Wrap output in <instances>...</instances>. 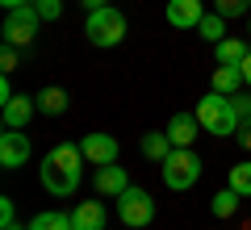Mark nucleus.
Here are the masks:
<instances>
[{"instance_id": "7", "label": "nucleus", "mask_w": 251, "mask_h": 230, "mask_svg": "<svg viewBox=\"0 0 251 230\" xmlns=\"http://www.w3.org/2000/svg\"><path fill=\"white\" fill-rule=\"evenodd\" d=\"M80 151H84V159H88L92 168L117 163V155H122V147H117L113 134H84V138H80Z\"/></svg>"}, {"instance_id": "19", "label": "nucleus", "mask_w": 251, "mask_h": 230, "mask_svg": "<svg viewBox=\"0 0 251 230\" xmlns=\"http://www.w3.org/2000/svg\"><path fill=\"white\" fill-rule=\"evenodd\" d=\"M239 88H243V71H239V67H218V71H214V92L234 97Z\"/></svg>"}, {"instance_id": "13", "label": "nucleus", "mask_w": 251, "mask_h": 230, "mask_svg": "<svg viewBox=\"0 0 251 230\" xmlns=\"http://www.w3.org/2000/svg\"><path fill=\"white\" fill-rule=\"evenodd\" d=\"M72 222H75V230H105V205L100 201H80Z\"/></svg>"}, {"instance_id": "26", "label": "nucleus", "mask_w": 251, "mask_h": 230, "mask_svg": "<svg viewBox=\"0 0 251 230\" xmlns=\"http://www.w3.org/2000/svg\"><path fill=\"white\" fill-rule=\"evenodd\" d=\"M234 109H239V122H251V97H230Z\"/></svg>"}, {"instance_id": "21", "label": "nucleus", "mask_w": 251, "mask_h": 230, "mask_svg": "<svg viewBox=\"0 0 251 230\" xmlns=\"http://www.w3.org/2000/svg\"><path fill=\"white\" fill-rule=\"evenodd\" d=\"M226 184H230L239 197H251V159H247V163H234V168H230V180H226Z\"/></svg>"}, {"instance_id": "3", "label": "nucleus", "mask_w": 251, "mask_h": 230, "mask_svg": "<svg viewBox=\"0 0 251 230\" xmlns=\"http://www.w3.org/2000/svg\"><path fill=\"white\" fill-rule=\"evenodd\" d=\"M159 168H163V184L176 188V193H184V188H193L201 180V159H197L193 147H176Z\"/></svg>"}, {"instance_id": "17", "label": "nucleus", "mask_w": 251, "mask_h": 230, "mask_svg": "<svg viewBox=\"0 0 251 230\" xmlns=\"http://www.w3.org/2000/svg\"><path fill=\"white\" fill-rule=\"evenodd\" d=\"M63 109H67V92H63V88H54V84H50V88H42V92H38V113L59 117Z\"/></svg>"}, {"instance_id": "4", "label": "nucleus", "mask_w": 251, "mask_h": 230, "mask_svg": "<svg viewBox=\"0 0 251 230\" xmlns=\"http://www.w3.org/2000/svg\"><path fill=\"white\" fill-rule=\"evenodd\" d=\"M84 34H88L92 46H117L126 38V13L105 4V9H92L88 21H84Z\"/></svg>"}, {"instance_id": "27", "label": "nucleus", "mask_w": 251, "mask_h": 230, "mask_svg": "<svg viewBox=\"0 0 251 230\" xmlns=\"http://www.w3.org/2000/svg\"><path fill=\"white\" fill-rule=\"evenodd\" d=\"M239 71H243V84H247V88H251V51H247V59L239 63Z\"/></svg>"}, {"instance_id": "23", "label": "nucleus", "mask_w": 251, "mask_h": 230, "mask_svg": "<svg viewBox=\"0 0 251 230\" xmlns=\"http://www.w3.org/2000/svg\"><path fill=\"white\" fill-rule=\"evenodd\" d=\"M34 9L42 13V21H59L63 17V0H34Z\"/></svg>"}, {"instance_id": "11", "label": "nucleus", "mask_w": 251, "mask_h": 230, "mask_svg": "<svg viewBox=\"0 0 251 230\" xmlns=\"http://www.w3.org/2000/svg\"><path fill=\"white\" fill-rule=\"evenodd\" d=\"M197 134H201L197 113H176V117L168 122V138H172V147H193V142H197Z\"/></svg>"}, {"instance_id": "8", "label": "nucleus", "mask_w": 251, "mask_h": 230, "mask_svg": "<svg viewBox=\"0 0 251 230\" xmlns=\"http://www.w3.org/2000/svg\"><path fill=\"white\" fill-rule=\"evenodd\" d=\"M25 159H29V134L4 126V134H0V168H9V172L25 168Z\"/></svg>"}, {"instance_id": "22", "label": "nucleus", "mask_w": 251, "mask_h": 230, "mask_svg": "<svg viewBox=\"0 0 251 230\" xmlns=\"http://www.w3.org/2000/svg\"><path fill=\"white\" fill-rule=\"evenodd\" d=\"M247 9H251V0H214V13H222L226 21H230V17H243Z\"/></svg>"}, {"instance_id": "18", "label": "nucleus", "mask_w": 251, "mask_h": 230, "mask_svg": "<svg viewBox=\"0 0 251 230\" xmlns=\"http://www.w3.org/2000/svg\"><path fill=\"white\" fill-rule=\"evenodd\" d=\"M239 201H243V197L234 193L230 184H226L222 193H214V201H209V213H214V218H234V213H239Z\"/></svg>"}, {"instance_id": "10", "label": "nucleus", "mask_w": 251, "mask_h": 230, "mask_svg": "<svg viewBox=\"0 0 251 230\" xmlns=\"http://www.w3.org/2000/svg\"><path fill=\"white\" fill-rule=\"evenodd\" d=\"M205 9H201V0H168V26L176 29H197Z\"/></svg>"}, {"instance_id": "29", "label": "nucleus", "mask_w": 251, "mask_h": 230, "mask_svg": "<svg viewBox=\"0 0 251 230\" xmlns=\"http://www.w3.org/2000/svg\"><path fill=\"white\" fill-rule=\"evenodd\" d=\"M80 4H84V9H88V13H92V9H105L109 0H80Z\"/></svg>"}, {"instance_id": "28", "label": "nucleus", "mask_w": 251, "mask_h": 230, "mask_svg": "<svg viewBox=\"0 0 251 230\" xmlns=\"http://www.w3.org/2000/svg\"><path fill=\"white\" fill-rule=\"evenodd\" d=\"M239 142L251 151V122H243V126H239Z\"/></svg>"}, {"instance_id": "5", "label": "nucleus", "mask_w": 251, "mask_h": 230, "mask_svg": "<svg viewBox=\"0 0 251 230\" xmlns=\"http://www.w3.org/2000/svg\"><path fill=\"white\" fill-rule=\"evenodd\" d=\"M117 218H122L126 230H143V226H151V222H155V201H151V193L130 184L122 197H117Z\"/></svg>"}, {"instance_id": "9", "label": "nucleus", "mask_w": 251, "mask_h": 230, "mask_svg": "<svg viewBox=\"0 0 251 230\" xmlns=\"http://www.w3.org/2000/svg\"><path fill=\"white\" fill-rule=\"evenodd\" d=\"M92 188H97V197H122L126 188H130V176H126V168H117V163H105V168L92 172Z\"/></svg>"}, {"instance_id": "20", "label": "nucleus", "mask_w": 251, "mask_h": 230, "mask_svg": "<svg viewBox=\"0 0 251 230\" xmlns=\"http://www.w3.org/2000/svg\"><path fill=\"white\" fill-rule=\"evenodd\" d=\"M197 34L201 38H205V42H222V38H226V17H222V13H205V17H201V26H197Z\"/></svg>"}, {"instance_id": "1", "label": "nucleus", "mask_w": 251, "mask_h": 230, "mask_svg": "<svg viewBox=\"0 0 251 230\" xmlns=\"http://www.w3.org/2000/svg\"><path fill=\"white\" fill-rule=\"evenodd\" d=\"M84 151L75 147V142H59V147L46 151L42 168H38V176H42V188L50 197H72L75 188H80V176H84Z\"/></svg>"}, {"instance_id": "15", "label": "nucleus", "mask_w": 251, "mask_h": 230, "mask_svg": "<svg viewBox=\"0 0 251 230\" xmlns=\"http://www.w3.org/2000/svg\"><path fill=\"white\" fill-rule=\"evenodd\" d=\"M247 51H251V46L243 42V38H222V42L214 46V54H218V63H222V67H239V63L247 59Z\"/></svg>"}, {"instance_id": "25", "label": "nucleus", "mask_w": 251, "mask_h": 230, "mask_svg": "<svg viewBox=\"0 0 251 230\" xmlns=\"http://www.w3.org/2000/svg\"><path fill=\"white\" fill-rule=\"evenodd\" d=\"M13 218H17V205H13L9 197H0V226H9Z\"/></svg>"}, {"instance_id": "2", "label": "nucleus", "mask_w": 251, "mask_h": 230, "mask_svg": "<svg viewBox=\"0 0 251 230\" xmlns=\"http://www.w3.org/2000/svg\"><path fill=\"white\" fill-rule=\"evenodd\" d=\"M197 122L205 134H214V138H226V134H239V109H234V101L226 97V92H205V97L197 101Z\"/></svg>"}, {"instance_id": "31", "label": "nucleus", "mask_w": 251, "mask_h": 230, "mask_svg": "<svg viewBox=\"0 0 251 230\" xmlns=\"http://www.w3.org/2000/svg\"><path fill=\"white\" fill-rule=\"evenodd\" d=\"M0 230H29V226H17V222H9V226H0Z\"/></svg>"}, {"instance_id": "12", "label": "nucleus", "mask_w": 251, "mask_h": 230, "mask_svg": "<svg viewBox=\"0 0 251 230\" xmlns=\"http://www.w3.org/2000/svg\"><path fill=\"white\" fill-rule=\"evenodd\" d=\"M34 113H38V97H13V101H4V126H9V130H25Z\"/></svg>"}, {"instance_id": "24", "label": "nucleus", "mask_w": 251, "mask_h": 230, "mask_svg": "<svg viewBox=\"0 0 251 230\" xmlns=\"http://www.w3.org/2000/svg\"><path fill=\"white\" fill-rule=\"evenodd\" d=\"M17 63H21V51H17V46H4V51H0V71H4V76H13Z\"/></svg>"}, {"instance_id": "16", "label": "nucleus", "mask_w": 251, "mask_h": 230, "mask_svg": "<svg viewBox=\"0 0 251 230\" xmlns=\"http://www.w3.org/2000/svg\"><path fill=\"white\" fill-rule=\"evenodd\" d=\"M29 230H75V222H72V213H63V209H42V213H34Z\"/></svg>"}, {"instance_id": "14", "label": "nucleus", "mask_w": 251, "mask_h": 230, "mask_svg": "<svg viewBox=\"0 0 251 230\" xmlns=\"http://www.w3.org/2000/svg\"><path fill=\"white\" fill-rule=\"evenodd\" d=\"M138 147H143V155H147L151 163H163L172 151H176V147H172V138H168V130H151V134H143V142H138Z\"/></svg>"}, {"instance_id": "6", "label": "nucleus", "mask_w": 251, "mask_h": 230, "mask_svg": "<svg viewBox=\"0 0 251 230\" xmlns=\"http://www.w3.org/2000/svg\"><path fill=\"white\" fill-rule=\"evenodd\" d=\"M38 21H42V13H38L34 4L9 9V17H4V26H0V38H4V46H17V51H25V46L34 42V34H38Z\"/></svg>"}, {"instance_id": "30", "label": "nucleus", "mask_w": 251, "mask_h": 230, "mask_svg": "<svg viewBox=\"0 0 251 230\" xmlns=\"http://www.w3.org/2000/svg\"><path fill=\"white\" fill-rule=\"evenodd\" d=\"M4 9H21V4H34V0H0Z\"/></svg>"}]
</instances>
